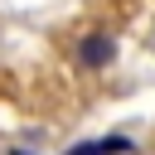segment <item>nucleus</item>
Returning <instances> with one entry per match:
<instances>
[{
  "label": "nucleus",
  "instance_id": "1",
  "mask_svg": "<svg viewBox=\"0 0 155 155\" xmlns=\"http://www.w3.org/2000/svg\"><path fill=\"white\" fill-rule=\"evenodd\" d=\"M111 58H116V39H111L107 29H92V34H82V39H78V63H82L87 73L107 68Z\"/></svg>",
  "mask_w": 155,
  "mask_h": 155
},
{
  "label": "nucleus",
  "instance_id": "2",
  "mask_svg": "<svg viewBox=\"0 0 155 155\" xmlns=\"http://www.w3.org/2000/svg\"><path fill=\"white\" fill-rule=\"evenodd\" d=\"M116 150H131V140L107 136V140H87V145H78V150H68V155H116Z\"/></svg>",
  "mask_w": 155,
  "mask_h": 155
},
{
  "label": "nucleus",
  "instance_id": "3",
  "mask_svg": "<svg viewBox=\"0 0 155 155\" xmlns=\"http://www.w3.org/2000/svg\"><path fill=\"white\" fill-rule=\"evenodd\" d=\"M10 155H24V150H10Z\"/></svg>",
  "mask_w": 155,
  "mask_h": 155
}]
</instances>
